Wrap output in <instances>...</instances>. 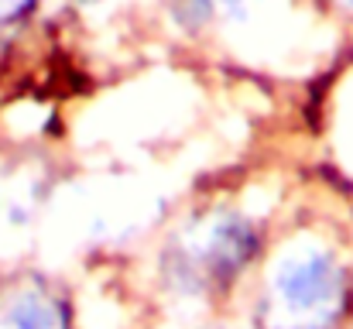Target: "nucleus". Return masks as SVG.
Wrapping results in <instances>:
<instances>
[{"instance_id":"5","label":"nucleus","mask_w":353,"mask_h":329,"mask_svg":"<svg viewBox=\"0 0 353 329\" xmlns=\"http://www.w3.org/2000/svg\"><path fill=\"white\" fill-rule=\"evenodd\" d=\"M330 3H336L343 14H350V17H353V0H330Z\"/></svg>"},{"instance_id":"6","label":"nucleus","mask_w":353,"mask_h":329,"mask_svg":"<svg viewBox=\"0 0 353 329\" xmlns=\"http://www.w3.org/2000/svg\"><path fill=\"white\" fill-rule=\"evenodd\" d=\"M79 3H90V0H79Z\"/></svg>"},{"instance_id":"3","label":"nucleus","mask_w":353,"mask_h":329,"mask_svg":"<svg viewBox=\"0 0 353 329\" xmlns=\"http://www.w3.org/2000/svg\"><path fill=\"white\" fill-rule=\"evenodd\" d=\"M0 329H69V312L48 288L24 285L3 299Z\"/></svg>"},{"instance_id":"1","label":"nucleus","mask_w":353,"mask_h":329,"mask_svg":"<svg viewBox=\"0 0 353 329\" xmlns=\"http://www.w3.org/2000/svg\"><path fill=\"white\" fill-rule=\"evenodd\" d=\"M350 309V268L323 240L278 250L257 309L264 329H340Z\"/></svg>"},{"instance_id":"2","label":"nucleus","mask_w":353,"mask_h":329,"mask_svg":"<svg viewBox=\"0 0 353 329\" xmlns=\"http://www.w3.org/2000/svg\"><path fill=\"white\" fill-rule=\"evenodd\" d=\"M257 247H261L257 223L236 217V213H223V217L196 226L192 237L175 247L168 275L185 292L227 288L254 261Z\"/></svg>"},{"instance_id":"4","label":"nucleus","mask_w":353,"mask_h":329,"mask_svg":"<svg viewBox=\"0 0 353 329\" xmlns=\"http://www.w3.org/2000/svg\"><path fill=\"white\" fill-rule=\"evenodd\" d=\"M220 3H234V0H172L175 17L185 21V24H192V28H199L203 21H210Z\"/></svg>"}]
</instances>
